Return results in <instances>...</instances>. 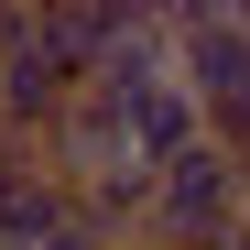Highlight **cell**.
<instances>
[{
    "instance_id": "cell-1",
    "label": "cell",
    "mask_w": 250,
    "mask_h": 250,
    "mask_svg": "<svg viewBox=\"0 0 250 250\" xmlns=\"http://www.w3.org/2000/svg\"><path fill=\"white\" fill-rule=\"evenodd\" d=\"M239 174L250 163L218 152V142H196L174 163H152V218H142V250H218L239 229Z\"/></svg>"
},
{
    "instance_id": "cell-2",
    "label": "cell",
    "mask_w": 250,
    "mask_h": 250,
    "mask_svg": "<svg viewBox=\"0 0 250 250\" xmlns=\"http://www.w3.org/2000/svg\"><path fill=\"white\" fill-rule=\"evenodd\" d=\"M76 87H87V76H76V55L55 44V11H0V131L44 142Z\"/></svg>"
},
{
    "instance_id": "cell-3",
    "label": "cell",
    "mask_w": 250,
    "mask_h": 250,
    "mask_svg": "<svg viewBox=\"0 0 250 250\" xmlns=\"http://www.w3.org/2000/svg\"><path fill=\"white\" fill-rule=\"evenodd\" d=\"M33 152H44V174H55L65 196H76V185H109V174H131V163H142V152H131V109H120L109 87H76Z\"/></svg>"
},
{
    "instance_id": "cell-4",
    "label": "cell",
    "mask_w": 250,
    "mask_h": 250,
    "mask_svg": "<svg viewBox=\"0 0 250 250\" xmlns=\"http://www.w3.org/2000/svg\"><path fill=\"white\" fill-rule=\"evenodd\" d=\"M55 229H76V196L44 174V152H22L11 174H0V239H11V250H44Z\"/></svg>"
},
{
    "instance_id": "cell-5",
    "label": "cell",
    "mask_w": 250,
    "mask_h": 250,
    "mask_svg": "<svg viewBox=\"0 0 250 250\" xmlns=\"http://www.w3.org/2000/svg\"><path fill=\"white\" fill-rule=\"evenodd\" d=\"M44 250H109V239H98V229H87V218H76V229H55V239H44Z\"/></svg>"
},
{
    "instance_id": "cell-6",
    "label": "cell",
    "mask_w": 250,
    "mask_h": 250,
    "mask_svg": "<svg viewBox=\"0 0 250 250\" xmlns=\"http://www.w3.org/2000/svg\"><path fill=\"white\" fill-rule=\"evenodd\" d=\"M22 152H33V142H11V131H0V174H11V163H22Z\"/></svg>"
},
{
    "instance_id": "cell-7",
    "label": "cell",
    "mask_w": 250,
    "mask_h": 250,
    "mask_svg": "<svg viewBox=\"0 0 250 250\" xmlns=\"http://www.w3.org/2000/svg\"><path fill=\"white\" fill-rule=\"evenodd\" d=\"M218 250H250V218H239V229H229V239H218Z\"/></svg>"
},
{
    "instance_id": "cell-8",
    "label": "cell",
    "mask_w": 250,
    "mask_h": 250,
    "mask_svg": "<svg viewBox=\"0 0 250 250\" xmlns=\"http://www.w3.org/2000/svg\"><path fill=\"white\" fill-rule=\"evenodd\" d=\"M239 218H250V174H239Z\"/></svg>"
},
{
    "instance_id": "cell-9",
    "label": "cell",
    "mask_w": 250,
    "mask_h": 250,
    "mask_svg": "<svg viewBox=\"0 0 250 250\" xmlns=\"http://www.w3.org/2000/svg\"><path fill=\"white\" fill-rule=\"evenodd\" d=\"M0 250H11V239H0Z\"/></svg>"
}]
</instances>
